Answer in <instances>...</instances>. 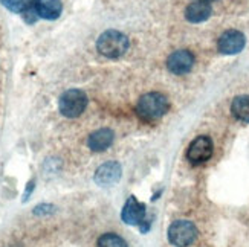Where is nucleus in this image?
Segmentation results:
<instances>
[{"mask_svg": "<svg viewBox=\"0 0 249 247\" xmlns=\"http://www.w3.org/2000/svg\"><path fill=\"white\" fill-rule=\"evenodd\" d=\"M214 151L213 141L208 136H199L190 144L187 149V159L191 164H205L211 159Z\"/></svg>", "mask_w": 249, "mask_h": 247, "instance_id": "6", "label": "nucleus"}, {"mask_svg": "<svg viewBox=\"0 0 249 247\" xmlns=\"http://www.w3.org/2000/svg\"><path fill=\"white\" fill-rule=\"evenodd\" d=\"M130 41L125 34L116 29H107L96 40V49L106 58H120L128 50Z\"/></svg>", "mask_w": 249, "mask_h": 247, "instance_id": "2", "label": "nucleus"}, {"mask_svg": "<svg viewBox=\"0 0 249 247\" xmlns=\"http://www.w3.org/2000/svg\"><path fill=\"white\" fill-rule=\"evenodd\" d=\"M34 186H36V183H34V180H31L29 183H28V186H26V191H25V196H23V201H28V198H29V196H31V192L34 191Z\"/></svg>", "mask_w": 249, "mask_h": 247, "instance_id": "18", "label": "nucleus"}, {"mask_svg": "<svg viewBox=\"0 0 249 247\" xmlns=\"http://www.w3.org/2000/svg\"><path fill=\"white\" fill-rule=\"evenodd\" d=\"M231 112L235 119L249 124V95L235 96L231 104Z\"/></svg>", "mask_w": 249, "mask_h": 247, "instance_id": "13", "label": "nucleus"}, {"mask_svg": "<svg viewBox=\"0 0 249 247\" xmlns=\"http://www.w3.org/2000/svg\"><path fill=\"white\" fill-rule=\"evenodd\" d=\"M197 237L194 223L188 220H176L168 228V241L176 247H187Z\"/></svg>", "mask_w": 249, "mask_h": 247, "instance_id": "4", "label": "nucleus"}, {"mask_svg": "<svg viewBox=\"0 0 249 247\" xmlns=\"http://www.w3.org/2000/svg\"><path fill=\"white\" fill-rule=\"evenodd\" d=\"M121 218L125 224L130 226H141L145 221V205L139 203L136 197L130 196V198L125 201V205L121 212Z\"/></svg>", "mask_w": 249, "mask_h": 247, "instance_id": "8", "label": "nucleus"}, {"mask_svg": "<svg viewBox=\"0 0 249 247\" xmlns=\"http://www.w3.org/2000/svg\"><path fill=\"white\" fill-rule=\"evenodd\" d=\"M36 0H0L6 9H9L11 13H16V14H23L29 8L34 6Z\"/></svg>", "mask_w": 249, "mask_h": 247, "instance_id": "14", "label": "nucleus"}, {"mask_svg": "<svg viewBox=\"0 0 249 247\" xmlns=\"http://www.w3.org/2000/svg\"><path fill=\"white\" fill-rule=\"evenodd\" d=\"M34 6L38 17L45 20H57L63 11L61 0H36Z\"/></svg>", "mask_w": 249, "mask_h": 247, "instance_id": "12", "label": "nucleus"}, {"mask_svg": "<svg viewBox=\"0 0 249 247\" xmlns=\"http://www.w3.org/2000/svg\"><path fill=\"white\" fill-rule=\"evenodd\" d=\"M115 141V133L110 128H100V130L93 132L89 139H88V145L92 151H104V149L109 148Z\"/></svg>", "mask_w": 249, "mask_h": 247, "instance_id": "10", "label": "nucleus"}, {"mask_svg": "<svg viewBox=\"0 0 249 247\" xmlns=\"http://www.w3.org/2000/svg\"><path fill=\"white\" fill-rule=\"evenodd\" d=\"M98 247H128L127 243L116 233H104L98 238Z\"/></svg>", "mask_w": 249, "mask_h": 247, "instance_id": "15", "label": "nucleus"}, {"mask_svg": "<svg viewBox=\"0 0 249 247\" xmlns=\"http://www.w3.org/2000/svg\"><path fill=\"white\" fill-rule=\"evenodd\" d=\"M23 16V18H25V21L26 23H29V25H32V23H36V21L40 18L38 17V14H37V11H36V6H32V8H29L26 13H23L21 14Z\"/></svg>", "mask_w": 249, "mask_h": 247, "instance_id": "17", "label": "nucleus"}, {"mask_svg": "<svg viewBox=\"0 0 249 247\" xmlns=\"http://www.w3.org/2000/svg\"><path fill=\"white\" fill-rule=\"evenodd\" d=\"M245 45L246 38L243 32L237 29H228L220 35L217 41V49L223 55H235V53H240L245 49Z\"/></svg>", "mask_w": 249, "mask_h": 247, "instance_id": "5", "label": "nucleus"}, {"mask_svg": "<svg viewBox=\"0 0 249 247\" xmlns=\"http://www.w3.org/2000/svg\"><path fill=\"white\" fill-rule=\"evenodd\" d=\"M88 95L80 89H69L64 92L58 99V110L66 117H78L88 107Z\"/></svg>", "mask_w": 249, "mask_h": 247, "instance_id": "3", "label": "nucleus"}, {"mask_svg": "<svg viewBox=\"0 0 249 247\" xmlns=\"http://www.w3.org/2000/svg\"><path fill=\"white\" fill-rule=\"evenodd\" d=\"M53 211H55V208H53L52 205H49V203H43V205H37L34 208V214L38 217L51 215V214H53Z\"/></svg>", "mask_w": 249, "mask_h": 247, "instance_id": "16", "label": "nucleus"}, {"mask_svg": "<svg viewBox=\"0 0 249 247\" xmlns=\"http://www.w3.org/2000/svg\"><path fill=\"white\" fill-rule=\"evenodd\" d=\"M193 66H194V55L187 49L175 50L167 58V67L175 75H185L193 69Z\"/></svg>", "mask_w": 249, "mask_h": 247, "instance_id": "7", "label": "nucleus"}, {"mask_svg": "<svg viewBox=\"0 0 249 247\" xmlns=\"http://www.w3.org/2000/svg\"><path fill=\"white\" fill-rule=\"evenodd\" d=\"M211 13H213L211 3L196 0V2H193L187 6L185 18L191 21V23H202V21L208 20L211 17Z\"/></svg>", "mask_w": 249, "mask_h": 247, "instance_id": "11", "label": "nucleus"}, {"mask_svg": "<svg viewBox=\"0 0 249 247\" xmlns=\"http://www.w3.org/2000/svg\"><path fill=\"white\" fill-rule=\"evenodd\" d=\"M168 110V99L159 92H150L141 96L136 105V113L144 122L153 124L159 121Z\"/></svg>", "mask_w": 249, "mask_h": 247, "instance_id": "1", "label": "nucleus"}, {"mask_svg": "<svg viewBox=\"0 0 249 247\" xmlns=\"http://www.w3.org/2000/svg\"><path fill=\"white\" fill-rule=\"evenodd\" d=\"M202 2H208V3H211V2H214V0H202Z\"/></svg>", "mask_w": 249, "mask_h": 247, "instance_id": "19", "label": "nucleus"}, {"mask_svg": "<svg viewBox=\"0 0 249 247\" xmlns=\"http://www.w3.org/2000/svg\"><path fill=\"white\" fill-rule=\"evenodd\" d=\"M121 179V165L118 162H106L95 173V183L100 186L115 185Z\"/></svg>", "mask_w": 249, "mask_h": 247, "instance_id": "9", "label": "nucleus"}]
</instances>
